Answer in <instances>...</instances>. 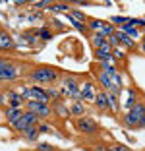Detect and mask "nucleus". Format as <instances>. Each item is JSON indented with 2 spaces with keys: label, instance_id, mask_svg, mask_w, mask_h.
Returning a JSON list of instances; mask_svg holds the SVG:
<instances>
[{
  "label": "nucleus",
  "instance_id": "nucleus-1",
  "mask_svg": "<svg viewBox=\"0 0 145 151\" xmlns=\"http://www.w3.org/2000/svg\"><path fill=\"white\" fill-rule=\"evenodd\" d=\"M29 78L35 83H54L60 78V72L52 66H39L29 74Z\"/></svg>",
  "mask_w": 145,
  "mask_h": 151
},
{
  "label": "nucleus",
  "instance_id": "nucleus-2",
  "mask_svg": "<svg viewBox=\"0 0 145 151\" xmlns=\"http://www.w3.org/2000/svg\"><path fill=\"white\" fill-rule=\"evenodd\" d=\"M143 114H145V103L137 101L136 107H132L124 114V126H128V128H137L139 120L143 118Z\"/></svg>",
  "mask_w": 145,
  "mask_h": 151
},
{
  "label": "nucleus",
  "instance_id": "nucleus-3",
  "mask_svg": "<svg viewBox=\"0 0 145 151\" xmlns=\"http://www.w3.org/2000/svg\"><path fill=\"white\" fill-rule=\"evenodd\" d=\"M19 78L18 66L6 58H0V81H14Z\"/></svg>",
  "mask_w": 145,
  "mask_h": 151
},
{
  "label": "nucleus",
  "instance_id": "nucleus-4",
  "mask_svg": "<svg viewBox=\"0 0 145 151\" xmlns=\"http://www.w3.org/2000/svg\"><path fill=\"white\" fill-rule=\"evenodd\" d=\"M75 128H78V132L85 134V136H95L99 132V124L93 118H89V116H79L75 120Z\"/></svg>",
  "mask_w": 145,
  "mask_h": 151
},
{
  "label": "nucleus",
  "instance_id": "nucleus-5",
  "mask_svg": "<svg viewBox=\"0 0 145 151\" xmlns=\"http://www.w3.org/2000/svg\"><path fill=\"white\" fill-rule=\"evenodd\" d=\"M27 105V111H31V112H35L37 116H39V118H50V116H52V109L48 107V105H45V103H39V101H27L25 103Z\"/></svg>",
  "mask_w": 145,
  "mask_h": 151
},
{
  "label": "nucleus",
  "instance_id": "nucleus-6",
  "mask_svg": "<svg viewBox=\"0 0 145 151\" xmlns=\"http://www.w3.org/2000/svg\"><path fill=\"white\" fill-rule=\"evenodd\" d=\"M95 56H97V60H101V62H112V60H114V50H112L110 45H105V47L95 50Z\"/></svg>",
  "mask_w": 145,
  "mask_h": 151
},
{
  "label": "nucleus",
  "instance_id": "nucleus-7",
  "mask_svg": "<svg viewBox=\"0 0 145 151\" xmlns=\"http://www.w3.org/2000/svg\"><path fill=\"white\" fill-rule=\"evenodd\" d=\"M97 80H99V83L103 85V91H106V93L114 89V83H112V78H110L108 74H105L103 70L99 72V74H97Z\"/></svg>",
  "mask_w": 145,
  "mask_h": 151
},
{
  "label": "nucleus",
  "instance_id": "nucleus-8",
  "mask_svg": "<svg viewBox=\"0 0 145 151\" xmlns=\"http://www.w3.org/2000/svg\"><path fill=\"white\" fill-rule=\"evenodd\" d=\"M95 107L99 109V111H106V109H108V93H106V91H97Z\"/></svg>",
  "mask_w": 145,
  "mask_h": 151
},
{
  "label": "nucleus",
  "instance_id": "nucleus-9",
  "mask_svg": "<svg viewBox=\"0 0 145 151\" xmlns=\"http://www.w3.org/2000/svg\"><path fill=\"white\" fill-rule=\"evenodd\" d=\"M22 120H23V124L29 128V126H39V116L35 114V112H31V111H25L23 112V116H22Z\"/></svg>",
  "mask_w": 145,
  "mask_h": 151
},
{
  "label": "nucleus",
  "instance_id": "nucleus-10",
  "mask_svg": "<svg viewBox=\"0 0 145 151\" xmlns=\"http://www.w3.org/2000/svg\"><path fill=\"white\" fill-rule=\"evenodd\" d=\"M23 112L25 111H22V109H6V120H8L10 124H14V122H18L19 118L23 116Z\"/></svg>",
  "mask_w": 145,
  "mask_h": 151
},
{
  "label": "nucleus",
  "instance_id": "nucleus-11",
  "mask_svg": "<svg viewBox=\"0 0 145 151\" xmlns=\"http://www.w3.org/2000/svg\"><path fill=\"white\" fill-rule=\"evenodd\" d=\"M14 49V41L6 31H0V50H12Z\"/></svg>",
  "mask_w": 145,
  "mask_h": 151
},
{
  "label": "nucleus",
  "instance_id": "nucleus-12",
  "mask_svg": "<svg viewBox=\"0 0 145 151\" xmlns=\"http://www.w3.org/2000/svg\"><path fill=\"white\" fill-rule=\"evenodd\" d=\"M95 95L97 93H93V83L91 81L83 83V87H81V99H83V101H95Z\"/></svg>",
  "mask_w": 145,
  "mask_h": 151
},
{
  "label": "nucleus",
  "instance_id": "nucleus-13",
  "mask_svg": "<svg viewBox=\"0 0 145 151\" xmlns=\"http://www.w3.org/2000/svg\"><path fill=\"white\" fill-rule=\"evenodd\" d=\"M39 126H29V128L25 130V132L22 134L23 138L27 139V142H37V138H39Z\"/></svg>",
  "mask_w": 145,
  "mask_h": 151
},
{
  "label": "nucleus",
  "instance_id": "nucleus-14",
  "mask_svg": "<svg viewBox=\"0 0 145 151\" xmlns=\"http://www.w3.org/2000/svg\"><path fill=\"white\" fill-rule=\"evenodd\" d=\"M91 43H93V47H95V50H97V49H101V47H105V45H108V39H106L103 33H93Z\"/></svg>",
  "mask_w": 145,
  "mask_h": 151
},
{
  "label": "nucleus",
  "instance_id": "nucleus-15",
  "mask_svg": "<svg viewBox=\"0 0 145 151\" xmlns=\"http://www.w3.org/2000/svg\"><path fill=\"white\" fill-rule=\"evenodd\" d=\"M105 25H106V22H103V19H95V18H89V22H87V27L93 29L95 33H101Z\"/></svg>",
  "mask_w": 145,
  "mask_h": 151
},
{
  "label": "nucleus",
  "instance_id": "nucleus-16",
  "mask_svg": "<svg viewBox=\"0 0 145 151\" xmlns=\"http://www.w3.org/2000/svg\"><path fill=\"white\" fill-rule=\"evenodd\" d=\"M136 105H137V91H136V89H130V91H128V97H126V103H124V107L130 111V109L136 107Z\"/></svg>",
  "mask_w": 145,
  "mask_h": 151
},
{
  "label": "nucleus",
  "instance_id": "nucleus-17",
  "mask_svg": "<svg viewBox=\"0 0 145 151\" xmlns=\"http://www.w3.org/2000/svg\"><path fill=\"white\" fill-rule=\"evenodd\" d=\"M116 35H118V41H120V45H124V47H130V49H134V47H136V41H134L132 37H128L126 33L118 31Z\"/></svg>",
  "mask_w": 145,
  "mask_h": 151
},
{
  "label": "nucleus",
  "instance_id": "nucleus-18",
  "mask_svg": "<svg viewBox=\"0 0 145 151\" xmlns=\"http://www.w3.org/2000/svg\"><path fill=\"white\" fill-rule=\"evenodd\" d=\"M70 16H72V18L75 19V22L83 23V25H87V22H89V18L85 16L83 12H81V10H72V12H70Z\"/></svg>",
  "mask_w": 145,
  "mask_h": 151
},
{
  "label": "nucleus",
  "instance_id": "nucleus-19",
  "mask_svg": "<svg viewBox=\"0 0 145 151\" xmlns=\"http://www.w3.org/2000/svg\"><path fill=\"white\" fill-rule=\"evenodd\" d=\"M52 111H56L58 114H62V116H68L70 114V109H66L64 105H62V101H54V109Z\"/></svg>",
  "mask_w": 145,
  "mask_h": 151
},
{
  "label": "nucleus",
  "instance_id": "nucleus-20",
  "mask_svg": "<svg viewBox=\"0 0 145 151\" xmlns=\"http://www.w3.org/2000/svg\"><path fill=\"white\" fill-rule=\"evenodd\" d=\"M120 31H122V33H126V35H128V37H132V39H134V37H137V29H136L134 25H130V23L122 25V29H120Z\"/></svg>",
  "mask_w": 145,
  "mask_h": 151
},
{
  "label": "nucleus",
  "instance_id": "nucleus-21",
  "mask_svg": "<svg viewBox=\"0 0 145 151\" xmlns=\"http://www.w3.org/2000/svg\"><path fill=\"white\" fill-rule=\"evenodd\" d=\"M108 111H112V112L118 111V97L112 93H108Z\"/></svg>",
  "mask_w": 145,
  "mask_h": 151
},
{
  "label": "nucleus",
  "instance_id": "nucleus-22",
  "mask_svg": "<svg viewBox=\"0 0 145 151\" xmlns=\"http://www.w3.org/2000/svg\"><path fill=\"white\" fill-rule=\"evenodd\" d=\"M70 112H72V114H75V116L79 118V116H83V112H85V107L81 105V103H74V107L70 109Z\"/></svg>",
  "mask_w": 145,
  "mask_h": 151
},
{
  "label": "nucleus",
  "instance_id": "nucleus-23",
  "mask_svg": "<svg viewBox=\"0 0 145 151\" xmlns=\"http://www.w3.org/2000/svg\"><path fill=\"white\" fill-rule=\"evenodd\" d=\"M47 95H48V99L52 97L54 101H58V97H60V89H58V87H48L47 89Z\"/></svg>",
  "mask_w": 145,
  "mask_h": 151
},
{
  "label": "nucleus",
  "instance_id": "nucleus-24",
  "mask_svg": "<svg viewBox=\"0 0 145 151\" xmlns=\"http://www.w3.org/2000/svg\"><path fill=\"white\" fill-rule=\"evenodd\" d=\"M112 23H116V25H126L128 22H130V18H122V16H114V18L110 19Z\"/></svg>",
  "mask_w": 145,
  "mask_h": 151
},
{
  "label": "nucleus",
  "instance_id": "nucleus-25",
  "mask_svg": "<svg viewBox=\"0 0 145 151\" xmlns=\"http://www.w3.org/2000/svg\"><path fill=\"white\" fill-rule=\"evenodd\" d=\"M101 33L106 37V39H108L110 35H114V25H108V23H106V25L103 27V31H101Z\"/></svg>",
  "mask_w": 145,
  "mask_h": 151
},
{
  "label": "nucleus",
  "instance_id": "nucleus-26",
  "mask_svg": "<svg viewBox=\"0 0 145 151\" xmlns=\"http://www.w3.org/2000/svg\"><path fill=\"white\" fill-rule=\"evenodd\" d=\"M37 151H56V149L48 143H37Z\"/></svg>",
  "mask_w": 145,
  "mask_h": 151
},
{
  "label": "nucleus",
  "instance_id": "nucleus-27",
  "mask_svg": "<svg viewBox=\"0 0 145 151\" xmlns=\"http://www.w3.org/2000/svg\"><path fill=\"white\" fill-rule=\"evenodd\" d=\"M108 45H110V47H114V49H116V47L120 45V41H118V35H116V33H114V35H110V37H108Z\"/></svg>",
  "mask_w": 145,
  "mask_h": 151
},
{
  "label": "nucleus",
  "instance_id": "nucleus-28",
  "mask_svg": "<svg viewBox=\"0 0 145 151\" xmlns=\"http://www.w3.org/2000/svg\"><path fill=\"white\" fill-rule=\"evenodd\" d=\"M108 151H128L126 145H122V143H114V145H110Z\"/></svg>",
  "mask_w": 145,
  "mask_h": 151
},
{
  "label": "nucleus",
  "instance_id": "nucleus-29",
  "mask_svg": "<svg viewBox=\"0 0 145 151\" xmlns=\"http://www.w3.org/2000/svg\"><path fill=\"white\" fill-rule=\"evenodd\" d=\"M52 10H54V12H62V10H72V8L68 4H54Z\"/></svg>",
  "mask_w": 145,
  "mask_h": 151
},
{
  "label": "nucleus",
  "instance_id": "nucleus-30",
  "mask_svg": "<svg viewBox=\"0 0 145 151\" xmlns=\"http://www.w3.org/2000/svg\"><path fill=\"white\" fill-rule=\"evenodd\" d=\"M39 132H41V134L50 132V126H48V124H39Z\"/></svg>",
  "mask_w": 145,
  "mask_h": 151
},
{
  "label": "nucleus",
  "instance_id": "nucleus-31",
  "mask_svg": "<svg viewBox=\"0 0 145 151\" xmlns=\"http://www.w3.org/2000/svg\"><path fill=\"white\" fill-rule=\"evenodd\" d=\"M41 37H43V39H50V33H48L47 29H43V31H41Z\"/></svg>",
  "mask_w": 145,
  "mask_h": 151
},
{
  "label": "nucleus",
  "instance_id": "nucleus-32",
  "mask_svg": "<svg viewBox=\"0 0 145 151\" xmlns=\"http://www.w3.org/2000/svg\"><path fill=\"white\" fill-rule=\"evenodd\" d=\"M137 128H145V114H143V118L139 120V124H137Z\"/></svg>",
  "mask_w": 145,
  "mask_h": 151
},
{
  "label": "nucleus",
  "instance_id": "nucleus-33",
  "mask_svg": "<svg viewBox=\"0 0 145 151\" xmlns=\"http://www.w3.org/2000/svg\"><path fill=\"white\" fill-rule=\"evenodd\" d=\"M35 6H37V8H47L48 2H39V4H35Z\"/></svg>",
  "mask_w": 145,
  "mask_h": 151
},
{
  "label": "nucleus",
  "instance_id": "nucleus-34",
  "mask_svg": "<svg viewBox=\"0 0 145 151\" xmlns=\"http://www.w3.org/2000/svg\"><path fill=\"white\" fill-rule=\"evenodd\" d=\"M0 105H4V95L0 93Z\"/></svg>",
  "mask_w": 145,
  "mask_h": 151
},
{
  "label": "nucleus",
  "instance_id": "nucleus-35",
  "mask_svg": "<svg viewBox=\"0 0 145 151\" xmlns=\"http://www.w3.org/2000/svg\"><path fill=\"white\" fill-rule=\"evenodd\" d=\"M141 49H143V52H145V41H143V45H141Z\"/></svg>",
  "mask_w": 145,
  "mask_h": 151
},
{
  "label": "nucleus",
  "instance_id": "nucleus-36",
  "mask_svg": "<svg viewBox=\"0 0 145 151\" xmlns=\"http://www.w3.org/2000/svg\"><path fill=\"white\" fill-rule=\"evenodd\" d=\"M0 93H2V87H0Z\"/></svg>",
  "mask_w": 145,
  "mask_h": 151
}]
</instances>
